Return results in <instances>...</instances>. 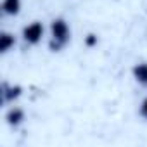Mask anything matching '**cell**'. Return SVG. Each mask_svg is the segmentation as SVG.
I'll return each mask as SVG.
<instances>
[{"mask_svg":"<svg viewBox=\"0 0 147 147\" xmlns=\"http://www.w3.org/2000/svg\"><path fill=\"white\" fill-rule=\"evenodd\" d=\"M71 40V28L66 19L55 18L50 23V42L49 47L52 52H61Z\"/></svg>","mask_w":147,"mask_h":147,"instance_id":"obj_1","label":"cell"},{"mask_svg":"<svg viewBox=\"0 0 147 147\" xmlns=\"http://www.w3.org/2000/svg\"><path fill=\"white\" fill-rule=\"evenodd\" d=\"M21 94H23V88L19 85H7V83L2 85V102L4 104L14 102L16 99L21 97Z\"/></svg>","mask_w":147,"mask_h":147,"instance_id":"obj_3","label":"cell"},{"mask_svg":"<svg viewBox=\"0 0 147 147\" xmlns=\"http://www.w3.org/2000/svg\"><path fill=\"white\" fill-rule=\"evenodd\" d=\"M140 116L147 119V97H145V99L142 100V104H140Z\"/></svg>","mask_w":147,"mask_h":147,"instance_id":"obj_8","label":"cell"},{"mask_svg":"<svg viewBox=\"0 0 147 147\" xmlns=\"http://www.w3.org/2000/svg\"><path fill=\"white\" fill-rule=\"evenodd\" d=\"M94 43H97V36L95 35H88V38H87V45H94Z\"/></svg>","mask_w":147,"mask_h":147,"instance_id":"obj_9","label":"cell"},{"mask_svg":"<svg viewBox=\"0 0 147 147\" xmlns=\"http://www.w3.org/2000/svg\"><path fill=\"white\" fill-rule=\"evenodd\" d=\"M133 76L140 85L147 87V62H140L133 67Z\"/></svg>","mask_w":147,"mask_h":147,"instance_id":"obj_7","label":"cell"},{"mask_svg":"<svg viewBox=\"0 0 147 147\" xmlns=\"http://www.w3.org/2000/svg\"><path fill=\"white\" fill-rule=\"evenodd\" d=\"M43 33H45V28L40 21H33L30 23L28 26L23 28V40L28 43V45H36L42 42L43 38Z\"/></svg>","mask_w":147,"mask_h":147,"instance_id":"obj_2","label":"cell"},{"mask_svg":"<svg viewBox=\"0 0 147 147\" xmlns=\"http://www.w3.org/2000/svg\"><path fill=\"white\" fill-rule=\"evenodd\" d=\"M2 12L5 16H18L21 12V0H4Z\"/></svg>","mask_w":147,"mask_h":147,"instance_id":"obj_5","label":"cell"},{"mask_svg":"<svg viewBox=\"0 0 147 147\" xmlns=\"http://www.w3.org/2000/svg\"><path fill=\"white\" fill-rule=\"evenodd\" d=\"M14 45H16V38H14L12 33H7V31L0 33V52L7 54Z\"/></svg>","mask_w":147,"mask_h":147,"instance_id":"obj_6","label":"cell"},{"mask_svg":"<svg viewBox=\"0 0 147 147\" xmlns=\"http://www.w3.org/2000/svg\"><path fill=\"white\" fill-rule=\"evenodd\" d=\"M5 121H7L9 126L18 128V126L24 121V111H23L21 107H11V109L7 111V114H5Z\"/></svg>","mask_w":147,"mask_h":147,"instance_id":"obj_4","label":"cell"}]
</instances>
